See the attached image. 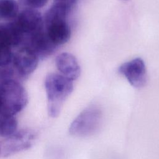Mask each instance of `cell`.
I'll return each mask as SVG.
<instances>
[{
  "instance_id": "11",
  "label": "cell",
  "mask_w": 159,
  "mask_h": 159,
  "mask_svg": "<svg viewBox=\"0 0 159 159\" xmlns=\"http://www.w3.org/2000/svg\"><path fill=\"white\" fill-rule=\"evenodd\" d=\"M18 130V122L14 116L0 114V137L7 138Z\"/></svg>"
},
{
  "instance_id": "4",
  "label": "cell",
  "mask_w": 159,
  "mask_h": 159,
  "mask_svg": "<svg viewBox=\"0 0 159 159\" xmlns=\"http://www.w3.org/2000/svg\"><path fill=\"white\" fill-rule=\"evenodd\" d=\"M101 121V110L96 106H91L81 111L73 120L69 127V132L79 137L91 135L99 128Z\"/></svg>"
},
{
  "instance_id": "7",
  "label": "cell",
  "mask_w": 159,
  "mask_h": 159,
  "mask_svg": "<svg viewBox=\"0 0 159 159\" xmlns=\"http://www.w3.org/2000/svg\"><path fill=\"white\" fill-rule=\"evenodd\" d=\"M15 23L23 34L32 35L42 29V17L38 11L28 8L19 14Z\"/></svg>"
},
{
  "instance_id": "15",
  "label": "cell",
  "mask_w": 159,
  "mask_h": 159,
  "mask_svg": "<svg viewBox=\"0 0 159 159\" xmlns=\"http://www.w3.org/2000/svg\"><path fill=\"white\" fill-rule=\"evenodd\" d=\"M1 25H0V31H1Z\"/></svg>"
},
{
  "instance_id": "6",
  "label": "cell",
  "mask_w": 159,
  "mask_h": 159,
  "mask_svg": "<svg viewBox=\"0 0 159 159\" xmlns=\"http://www.w3.org/2000/svg\"><path fill=\"white\" fill-rule=\"evenodd\" d=\"M118 71L135 88H142L146 84V67L143 60L140 58H135L123 63L119 66Z\"/></svg>"
},
{
  "instance_id": "14",
  "label": "cell",
  "mask_w": 159,
  "mask_h": 159,
  "mask_svg": "<svg viewBox=\"0 0 159 159\" xmlns=\"http://www.w3.org/2000/svg\"><path fill=\"white\" fill-rule=\"evenodd\" d=\"M19 1L22 6L34 9L44 6L48 0H19Z\"/></svg>"
},
{
  "instance_id": "10",
  "label": "cell",
  "mask_w": 159,
  "mask_h": 159,
  "mask_svg": "<svg viewBox=\"0 0 159 159\" xmlns=\"http://www.w3.org/2000/svg\"><path fill=\"white\" fill-rule=\"evenodd\" d=\"M30 41L32 46L30 48L38 55H48L53 53L57 47L50 39L46 31L42 29L31 35Z\"/></svg>"
},
{
  "instance_id": "12",
  "label": "cell",
  "mask_w": 159,
  "mask_h": 159,
  "mask_svg": "<svg viewBox=\"0 0 159 159\" xmlns=\"http://www.w3.org/2000/svg\"><path fill=\"white\" fill-rule=\"evenodd\" d=\"M19 6L16 0H0V20H11L16 17Z\"/></svg>"
},
{
  "instance_id": "2",
  "label": "cell",
  "mask_w": 159,
  "mask_h": 159,
  "mask_svg": "<svg viewBox=\"0 0 159 159\" xmlns=\"http://www.w3.org/2000/svg\"><path fill=\"white\" fill-rule=\"evenodd\" d=\"M70 12L65 6L53 2L45 16V31L52 42L57 46L67 42L71 36V29L66 21Z\"/></svg>"
},
{
  "instance_id": "5",
  "label": "cell",
  "mask_w": 159,
  "mask_h": 159,
  "mask_svg": "<svg viewBox=\"0 0 159 159\" xmlns=\"http://www.w3.org/2000/svg\"><path fill=\"white\" fill-rule=\"evenodd\" d=\"M37 133L31 129L17 130L0 142V157L6 158L30 149L37 139Z\"/></svg>"
},
{
  "instance_id": "1",
  "label": "cell",
  "mask_w": 159,
  "mask_h": 159,
  "mask_svg": "<svg viewBox=\"0 0 159 159\" xmlns=\"http://www.w3.org/2000/svg\"><path fill=\"white\" fill-rule=\"evenodd\" d=\"M45 88L48 114L52 118L57 117L65 101L73 91V81L62 75L51 73L45 78Z\"/></svg>"
},
{
  "instance_id": "13",
  "label": "cell",
  "mask_w": 159,
  "mask_h": 159,
  "mask_svg": "<svg viewBox=\"0 0 159 159\" xmlns=\"http://www.w3.org/2000/svg\"><path fill=\"white\" fill-rule=\"evenodd\" d=\"M11 46L5 42L0 40V66H4L9 65L12 60Z\"/></svg>"
},
{
  "instance_id": "9",
  "label": "cell",
  "mask_w": 159,
  "mask_h": 159,
  "mask_svg": "<svg viewBox=\"0 0 159 159\" xmlns=\"http://www.w3.org/2000/svg\"><path fill=\"white\" fill-rule=\"evenodd\" d=\"M57 69L63 76L71 81L76 80L80 75L81 70L76 57L70 53H61L56 59Z\"/></svg>"
},
{
  "instance_id": "8",
  "label": "cell",
  "mask_w": 159,
  "mask_h": 159,
  "mask_svg": "<svg viewBox=\"0 0 159 159\" xmlns=\"http://www.w3.org/2000/svg\"><path fill=\"white\" fill-rule=\"evenodd\" d=\"M13 61L19 73L27 75L35 70L39 63V57L32 48L24 47L16 52Z\"/></svg>"
},
{
  "instance_id": "3",
  "label": "cell",
  "mask_w": 159,
  "mask_h": 159,
  "mask_svg": "<svg viewBox=\"0 0 159 159\" xmlns=\"http://www.w3.org/2000/svg\"><path fill=\"white\" fill-rule=\"evenodd\" d=\"M27 102V93L19 82L9 80L0 84V114L15 116Z\"/></svg>"
}]
</instances>
